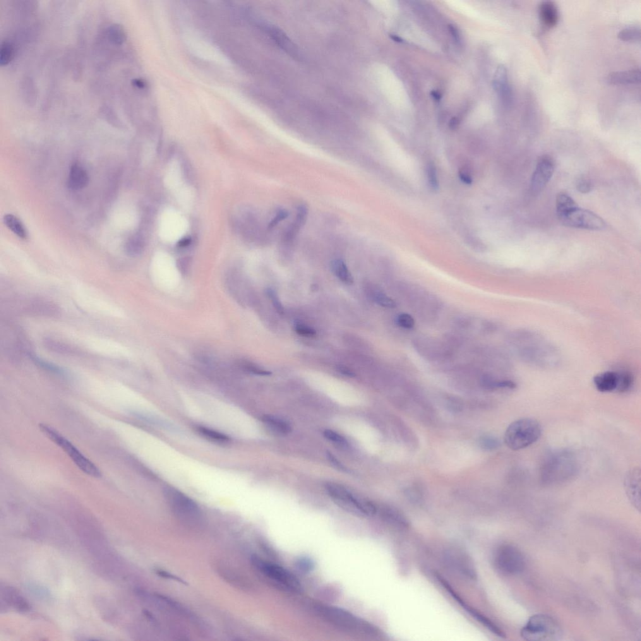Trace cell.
Returning a JSON list of instances; mask_svg holds the SVG:
<instances>
[{"label":"cell","instance_id":"obj_1","mask_svg":"<svg viewBox=\"0 0 641 641\" xmlns=\"http://www.w3.org/2000/svg\"><path fill=\"white\" fill-rule=\"evenodd\" d=\"M578 469L574 453L567 449H559L545 457L540 469V480L544 486H561L574 479Z\"/></svg>","mask_w":641,"mask_h":641},{"label":"cell","instance_id":"obj_2","mask_svg":"<svg viewBox=\"0 0 641 641\" xmlns=\"http://www.w3.org/2000/svg\"><path fill=\"white\" fill-rule=\"evenodd\" d=\"M542 434V427L537 420L523 418L512 422L506 428L504 441L511 450H522L537 442Z\"/></svg>","mask_w":641,"mask_h":641},{"label":"cell","instance_id":"obj_3","mask_svg":"<svg viewBox=\"0 0 641 641\" xmlns=\"http://www.w3.org/2000/svg\"><path fill=\"white\" fill-rule=\"evenodd\" d=\"M516 338L521 343L518 352L525 361L541 366L556 363L558 355L555 350L537 335L523 333L516 335Z\"/></svg>","mask_w":641,"mask_h":641},{"label":"cell","instance_id":"obj_4","mask_svg":"<svg viewBox=\"0 0 641 641\" xmlns=\"http://www.w3.org/2000/svg\"><path fill=\"white\" fill-rule=\"evenodd\" d=\"M165 498L173 514L188 526H198L203 521V514L196 502L177 489L168 487Z\"/></svg>","mask_w":641,"mask_h":641},{"label":"cell","instance_id":"obj_5","mask_svg":"<svg viewBox=\"0 0 641 641\" xmlns=\"http://www.w3.org/2000/svg\"><path fill=\"white\" fill-rule=\"evenodd\" d=\"M520 635L527 641H557L563 636V631L556 619L539 614L530 617Z\"/></svg>","mask_w":641,"mask_h":641},{"label":"cell","instance_id":"obj_6","mask_svg":"<svg viewBox=\"0 0 641 641\" xmlns=\"http://www.w3.org/2000/svg\"><path fill=\"white\" fill-rule=\"evenodd\" d=\"M326 488L335 503L352 514L367 517L376 512V506L371 501L356 498L341 485L330 483L326 484Z\"/></svg>","mask_w":641,"mask_h":641},{"label":"cell","instance_id":"obj_7","mask_svg":"<svg viewBox=\"0 0 641 641\" xmlns=\"http://www.w3.org/2000/svg\"><path fill=\"white\" fill-rule=\"evenodd\" d=\"M39 427L43 434L62 448L81 471L93 477H102V472L97 466L85 457L71 441L62 436L56 429L45 424H40Z\"/></svg>","mask_w":641,"mask_h":641},{"label":"cell","instance_id":"obj_8","mask_svg":"<svg viewBox=\"0 0 641 641\" xmlns=\"http://www.w3.org/2000/svg\"><path fill=\"white\" fill-rule=\"evenodd\" d=\"M562 224L566 227L598 230L606 227V223L599 215L591 211L577 206L558 215Z\"/></svg>","mask_w":641,"mask_h":641},{"label":"cell","instance_id":"obj_9","mask_svg":"<svg viewBox=\"0 0 641 641\" xmlns=\"http://www.w3.org/2000/svg\"><path fill=\"white\" fill-rule=\"evenodd\" d=\"M252 561L254 566L270 580L291 591H301L302 587L299 580L285 568L258 558H253Z\"/></svg>","mask_w":641,"mask_h":641},{"label":"cell","instance_id":"obj_10","mask_svg":"<svg viewBox=\"0 0 641 641\" xmlns=\"http://www.w3.org/2000/svg\"><path fill=\"white\" fill-rule=\"evenodd\" d=\"M495 562L499 570L506 574L517 575L525 570L524 556L519 550L510 545H505L498 550Z\"/></svg>","mask_w":641,"mask_h":641},{"label":"cell","instance_id":"obj_11","mask_svg":"<svg viewBox=\"0 0 641 641\" xmlns=\"http://www.w3.org/2000/svg\"><path fill=\"white\" fill-rule=\"evenodd\" d=\"M554 169L555 164L550 156L544 155L539 158L530 184L533 194H537L543 190L553 176Z\"/></svg>","mask_w":641,"mask_h":641},{"label":"cell","instance_id":"obj_12","mask_svg":"<svg viewBox=\"0 0 641 641\" xmlns=\"http://www.w3.org/2000/svg\"><path fill=\"white\" fill-rule=\"evenodd\" d=\"M446 563L451 568L470 579H477V574L474 564L469 556L459 551H448L445 554Z\"/></svg>","mask_w":641,"mask_h":641},{"label":"cell","instance_id":"obj_13","mask_svg":"<svg viewBox=\"0 0 641 641\" xmlns=\"http://www.w3.org/2000/svg\"><path fill=\"white\" fill-rule=\"evenodd\" d=\"M641 470L635 467L630 470L624 479V489L633 505L640 510Z\"/></svg>","mask_w":641,"mask_h":641},{"label":"cell","instance_id":"obj_14","mask_svg":"<svg viewBox=\"0 0 641 641\" xmlns=\"http://www.w3.org/2000/svg\"><path fill=\"white\" fill-rule=\"evenodd\" d=\"M495 90L505 105H510L512 94L509 85L507 71L503 66H499L497 70L494 80Z\"/></svg>","mask_w":641,"mask_h":641},{"label":"cell","instance_id":"obj_15","mask_svg":"<svg viewBox=\"0 0 641 641\" xmlns=\"http://www.w3.org/2000/svg\"><path fill=\"white\" fill-rule=\"evenodd\" d=\"M266 30H268L271 38L281 49L284 50L290 56L299 59L300 54L298 49L285 32L280 28L273 26H268Z\"/></svg>","mask_w":641,"mask_h":641},{"label":"cell","instance_id":"obj_16","mask_svg":"<svg viewBox=\"0 0 641 641\" xmlns=\"http://www.w3.org/2000/svg\"><path fill=\"white\" fill-rule=\"evenodd\" d=\"M607 81L612 85H626L638 84L641 82L640 69L613 72L607 77Z\"/></svg>","mask_w":641,"mask_h":641},{"label":"cell","instance_id":"obj_17","mask_svg":"<svg viewBox=\"0 0 641 641\" xmlns=\"http://www.w3.org/2000/svg\"><path fill=\"white\" fill-rule=\"evenodd\" d=\"M594 384L597 390L602 393L616 391L618 385V372L606 371L595 375Z\"/></svg>","mask_w":641,"mask_h":641},{"label":"cell","instance_id":"obj_18","mask_svg":"<svg viewBox=\"0 0 641 641\" xmlns=\"http://www.w3.org/2000/svg\"><path fill=\"white\" fill-rule=\"evenodd\" d=\"M539 16L542 24L546 27L552 28L557 25L559 21V11L554 2H542L539 8Z\"/></svg>","mask_w":641,"mask_h":641},{"label":"cell","instance_id":"obj_19","mask_svg":"<svg viewBox=\"0 0 641 641\" xmlns=\"http://www.w3.org/2000/svg\"><path fill=\"white\" fill-rule=\"evenodd\" d=\"M89 177L86 170L77 164L71 165L70 170L68 187L71 190H80L87 186Z\"/></svg>","mask_w":641,"mask_h":641},{"label":"cell","instance_id":"obj_20","mask_svg":"<svg viewBox=\"0 0 641 641\" xmlns=\"http://www.w3.org/2000/svg\"><path fill=\"white\" fill-rule=\"evenodd\" d=\"M262 420L266 427L276 434H279L281 436L285 435L291 431L290 424L286 420L282 418L273 416V415H265Z\"/></svg>","mask_w":641,"mask_h":641},{"label":"cell","instance_id":"obj_21","mask_svg":"<svg viewBox=\"0 0 641 641\" xmlns=\"http://www.w3.org/2000/svg\"><path fill=\"white\" fill-rule=\"evenodd\" d=\"M461 606H462L463 608H464L466 611L470 614V615L474 617L475 619H477L478 621L480 622L482 625H484L485 627L491 631L492 633L498 636L499 637L503 638H505V634L503 633V631L501 630L500 628H499L496 624L493 623V622L490 620L489 618H487V617L484 616L483 614L479 613V612L476 611V610L472 608V607H470L469 606H468L465 602H463Z\"/></svg>","mask_w":641,"mask_h":641},{"label":"cell","instance_id":"obj_22","mask_svg":"<svg viewBox=\"0 0 641 641\" xmlns=\"http://www.w3.org/2000/svg\"><path fill=\"white\" fill-rule=\"evenodd\" d=\"M331 267L334 275L343 283L348 285H351L354 283V278L344 261L341 259L334 260L331 263Z\"/></svg>","mask_w":641,"mask_h":641},{"label":"cell","instance_id":"obj_23","mask_svg":"<svg viewBox=\"0 0 641 641\" xmlns=\"http://www.w3.org/2000/svg\"><path fill=\"white\" fill-rule=\"evenodd\" d=\"M308 208L305 206H300L298 210H297V215L295 218L293 224L291 225L287 234L285 236V241H292L295 236L298 232L300 228L306 222L307 215H308Z\"/></svg>","mask_w":641,"mask_h":641},{"label":"cell","instance_id":"obj_24","mask_svg":"<svg viewBox=\"0 0 641 641\" xmlns=\"http://www.w3.org/2000/svg\"><path fill=\"white\" fill-rule=\"evenodd\" d=\"M3 219L4 224L16 236L23 239L27 238V232L25 227L16 216L7 214L4 216Z\"/></svg>","mask_w":641,"mask_h":641},{"label":"cell","instance_id":"obj_25","mask_svg":"<svg viewBox=\"0 0 641 641\" xmlns=\"http://www.w3.org/2000/svg\"><path fill=\"white\" fill-rule=\"evenodd\" d=\"M577 206L575 202L571 197L565 193H561L559 194L556 200L557 215L568 212Z\"/></svg>","mask_w":641,"mask_h":641},{"label":"cell","instance_id":"obj_26","mask_svg":"<svg viewBox=\"0 0 641 641\" xmlns=\"http://www.w3.org/2000/svg\"><path fill=\"white\" fill-rule=\"evenodd\" d=\"M385 515L387 519L396 526L407 529L410 526V523L407 518L394 508H388L385 510Z\"/></svg>","mask_w":641,"mask_h":641},{"label":"cell","instance_id":"obj_27","mask_svg":"<svg viewBox=\"0 0 641 641\" xmlns=\"http://www.w3.org/2000/svg\"><path fill=\"white\" fill-rule=\"evenodd\" d=\"M198 431L201 435L208 439L209 440L214 441V442L226 443L229 442V437L225 435V434L214 430V429L206 428L205 427H199Z\"/></svg>","mask_w":641,"mask_h":641},{"label":"cell","instance_id":"obj_28","mask_svg":"<svg viewBox=\"0 0 641 641\" xmlns=\"http://www.w3.org/2000/svg\"><path fill=\"white\" fill-rule=\"evenodd\" d=\"M618 38L624 42H637L641 40V28L638 26H628L619 33Z\"/></svg>","mask_w":641,"mask_h":641},{"label":"cell","instance_id":"obj_29","mask_svg":"<svg viewBox=\"0 0 641 641\" xmlns=\"http://www.w3.org/2000/svg\"><path fill=\"white\" fill-rule=\"evenodd\" d=\"M618 385L616 391L619 393H626L633 388L634 377L633 374L628 371H621L618 373Z\"/></svg>","mask_w":641,"mask_h":641},{"label":"cell","instance_id":"obj_30","mask_svg":"<svg viewBox=\"0 0 641 641\" xmlns=\"http://www.w3.org/2000/svg\"><path fill=\"white\" fill-rule=\"evenodd\" d=\"M107 36L110 42L118 45H122L126 40V33L124 29L118 25L110 26Z\"/></svg>","mask_w":641,"mask_h":641},{"label":"cell","instance_id":"obj_31","mask_svg":"<svg viewBox=\"0 0 641 641\" xmlns=\"http://www.w3.org/2000/svg\"><path fill=\"white\" fill-rule=\"evenodd\" d=\"M13 55L14 49L10 43L7 42L2 43L0 50V65L1 66L8 65L13 59Z\"/></svg>","mask_w":641,"mask_h":641},{"label":"cell","instance_id":"obj_32","mask_svg":"<svg viewBox=\"0 0 641 641\" xmlns=\"http://www.w3.org/2000/svg\"><path fill=\"white\" fill-rule=\"evenodd\" d=\"M372 296H373L374 301L377 304L380 305V306L384 307V308L393 309L397 307V304H396L394 300L388 297L387 295L383 292H374Z\"/></svg>","mask_w":641,"mask_h":641},{"label":"cell","instance_id":"obj_33","mask_svg":"<svg viewBox=\"0 0 641 641\" xmlns=\"http://www.w3.org/2000/svg\"><path fill=\"white\" fill-rule=\"evenodd\" d=\"M479 445L484 450L491 451L498 449L500 445V442L495 437L484 436L480 439Z\"/></svg>","mask_w":641,"mask_h":641},{"label":"cell","instance_id":"obj_34","mask_svg":"<svg viewBox=\"0 0 641 641\" xmlns=\"http://www.w3.org/2000/svg\"><path fill=\"white\" fill-rule=\"evenodd\" d=\"M142 249V244L137 237H133L127 242L126 251L130 256L138 255L141 253Z\"/></svg>","mask_w":641,"mask_h":641},{"label":"cell","instance_id":"obj_35","mask_svg":"<svg viewBox=\"0 0 641 641\" xmlns=\"http://www.w3.org/2000/svg\"><path fill=\"white\" fill-rule=\"evenodd\" d=\"M396 323L401 328L410 330L414 327L415 320L411 315L407 313H402L398 315Z\"/></svg>","mask_w":641,"mask_h":641},{"label":"cell","instance_id":"obj_36","mask_svg":"<svg viewBox=\"0 0 641 641\" xmlns=\"http://www.w3.org/2000/svg\"><path fill=\"white\" fill-rule=\"evenodd\" d=\"M30 357L36 364H38V365L42 367V368L45 369H47V370L54 372L55 373L62 374V373H63V370H62L61 368H59V366L49 363V362L43 361V360L40 359L39 357L35 356V355H30Z\"/></svg>","mask_w":641,"mask_h":641},{"label":"cell","instance_id":"obj_37","mask_svg":"<svg viewBox=\"0 0 641 641\" xmlns=\"http://www.w3.org/2000/svg\"><path fill=\"white\" fill-rule=\"evenodd\" d=\"M427 177H428V181L431 188L433 189V190L438 189V177H437L436 168L434 166V165L429 164L428 167H427Z\"/></svg>","mask_w":641,"mask_h":641},{"label":"cell","instance_id":"obj_38","mask_svg":"<svg viewBox=\"0 0 641 641\" xmlns=\"http://www.w3.org/2000/svg\"><path fill=\"white\" fill-rule=\"evenodd\" d=\"M266 292H267L268 296L271 300V302H273V306L275 307L276 311H277L280 314H284V307L283 306L282 302H281L279 299V297L278 296V295L276 294L275 290L272 289H268L266 290Z\"/></svg>","mask_w":641,"mask_h":641},{"label":"cell","instance_id":"obj_39","mask_svg":"<svg viewBox=\"0 0 641 641\" xmlns=\"http://www.w3.org/2000/svg\"><path fill=\"white\" fill-rule=\"evenodd\" d=\"M324 435H325L328 440L333 441V442L339 444L340 445H346L348 444L347 441L345 440V438H343L342 436L340 435L339 434L336 433L335 431L330 430V429H326V430L324 431Z\"/></svg>","mask_w":641,"mask_h":641},{"label":"cell","instance_id":"obj_40","mask_svg":"<svg viewBox=\"0 0 641 641\" xmlns=\"http://www.w3.org/2000/svg\"><path fill=\"white\" fill-rule=\"evenodd\" d=\"M294 330L299 335L304 337H313L316 334L314 329L302 323H296L294 326Z\"/></svg>","mask_w":641,"mask_h":641},{"label":"cell","instance_id":"obj_41","mask_svg":"<svg viewBox=\"0 0 641 641\" xmlns=\"http://www.w3.org/2000/svg\"><path fill=\"white\" fill-rule=\"evenodd\" d=\"M288 215H289V213H288L287 211L284 210H280L278 211L277 214H276L275 217H274L273 219L270 222V225H269V228H270V229H273V228L276 227V225L279 224L280 222L283 221V220L286 218L288 217Z\"/></svg>","mask_w":641,"mask_h":641},{"label":"cell","instance_id":"obj_42","mask_svg":"<svg viewBox=\"0 0 641 641\" xmlns=\"http://www.w3.org/2000/svg\"><path fill=\"white\" fill-rule=\"evenodd\" d=\"M592 185L587 179H580L577 183V189L581 193H588L591 190Z\"/></svg>","mask_w":641,"mask_h":641},{"label":"cell","instance_id":"obj_43","mask_svg":"<svg viewBox=\"0 0 641 641\" xmlns=\"http://www.w3.org/2000/svg\"><path fill=\"white\" fill-rule=\"evenodd\" d=\"M297 566H298L300 570H303L304 572H308V571L312 570L314 565L313 562L309 560V559L304 558L300 559L298 561V564H297Z\"/></svg>","mask_w":641,"mask_h":641},{"label":"cell","instance_id":"obj_44","mask_svg":"<svg viewBox=\"0 0 641 641\" xmlns=\"http://www.w3.org/2000/svg\"><path fill=\"white\" fill-rule=\"evenodd\" d=\"M326 455H327L328 460L330 461V462L331 463V464H332L334 467L337 468V469H340V470H342V471L347 472V470L344 466H343L342 463L337 459V458L335 457V456L331 454V453L328 452V451Z\"/></svg>","mask_w":641,"mask_h":641},{"label":"cell","instance_id":"obj_45","mask_svg":"<svg viewBox=\"0 0 641 641\" xmlns=\"http://www.w3.org/2000/svg\"><path fill=\"white\" fill-rule=\"evenodd\" d=\"M248 369L249 371L252 372V373L254 374H258V375L268 376L271 374V372L265 370V369H262L256 366H249Z\"/></svg>","mask_w":641,"mask_h":641},{"label":"cell","instance_id":"obj_46","mask_svg":"<svg viewBox=\"0 0 641 641\" xmlns=\"http://www.w3.org/2000/svg\"><path fill=\"white\" fill-rule=\"evenodd\" d=\"M337 370L338 372H340L341 374H343V375L352 377H352L355 376L354 372L351 370L350 368H348V367L338 366L337 367Z\"/></svg>","mask_w":641,"mask_h":641},{"label":"cell","instance_id":"obj_47","mask_svg":"<svg viewBox=\"0 0 641 641\" xmlns=\"http://www.w3.org/2000/svg\"><path fill=\"white\" fill-rule=\"evenodd\" d=\"M449 30H450L451 36H452L455 42L457 43V44H460L461 41L460 37L459 32H458L457 28L452 25H450V26H449Z\"/></svg>","mask_w":641,"mask_h":641},{"label":"cell","instance_id":"obj_48","mask_svg":"<svg viewBox=\"0 0 641 641\" xmlns=\"http://www.w3.org/2000/svg\"><path fill=\"white\" fill-rule=\"evenodd\" d=\"M460 179L462 180V182H464V183L467 184H472V177L470 176L469 173L464 171V170H462V171L460 172Z\"/></svg>","mask_w":641,"mask_h":641},{"label":"cell","instance_id":"obj_49","mask_svg":"<svg viewBox=\"0 0 641 641\" xmlns=\"http://www.w3.org/2000/svg\"><path fill=\"white\" fill-rule=\"evenodd\" d=\"M431 97L433 98L434 100L437 101V102L440 101L441 98V93L435 90L431 91Z\"/></svg>","mask_w":641,"mask_h":641},{"label":"cell","instance_id":"obj_50","mask_svg":"<svg viewBox=\"0 0 641 641\" xmlns=\"http://www.w3.org/2000/svg\"><path fill=\"white\" fill-rule=\"evenodd\" d=\"M458 125V121L457 118H452L451 119L450 127L451 129H455L457 128Z\"/></svg>","mask_w":641,"mask_h":641},{"label":"cell","instance_id":"obj_51","mask_svg":"<svg viewBox=\"0 0 641 641\" xmlns=\"http://www.w3.org/2000/svg\"><path fill=\"white\" fill-rule=\"evenodd\" d=\"M390 37L391 39H392L393 41H395V42H397V43L403 42V40L402 39V38L400 37H398V36L397 35H390Z\"/></svg>","mask_w":641,"mask_h":641}]
</instances>
